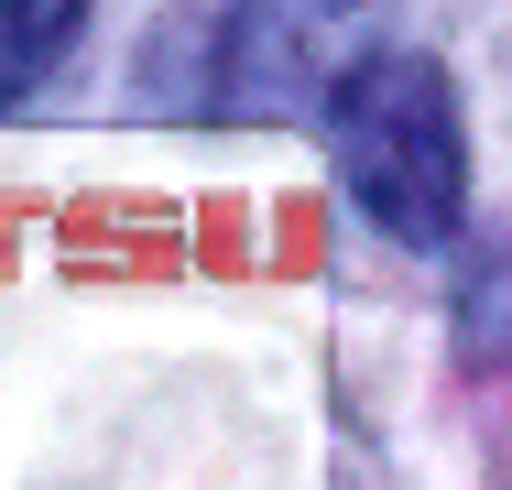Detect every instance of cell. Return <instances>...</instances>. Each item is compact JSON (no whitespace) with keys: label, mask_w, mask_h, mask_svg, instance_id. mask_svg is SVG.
Here are the masks:
<instances>
[{"label":"cell","mask_w":512,"mask_h":490,"mask_svg":"<svg viewBox=\"0 0 512 490\" xmlns=\"http://www.w3.org/2000/svg\"><path fill=\"white\" fill-rule=\"evenodd\" d=\"M77 22H88V0H0V109H22L55 77V55L77 44Z\"/></svg>","instance_id":"cell-2"},{"label":"cell","mask_w":512,"mask_h":490,"mask_svg":"<svg viewBox=\"0 0 512 490\" xmlns=\"http://www.w3.org/2000/svg\"><path fill=\"white\" fill-rule=\"evenodd\" d=\"M327 153H338V186L360 196V218L414 240V251H436L458 229V207H469L458 88L414 44H371V55L338 66V88H327Z\"/></svg>","instance_id":"cell-1"}]
</instances>
